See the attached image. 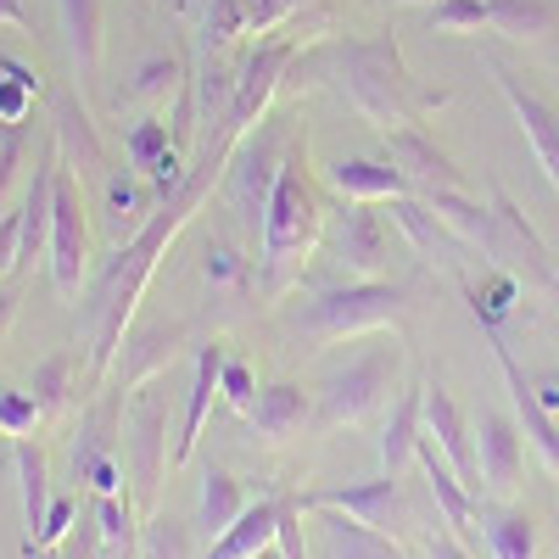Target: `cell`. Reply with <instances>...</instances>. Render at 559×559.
Returning <instances> with one entry per match:
<instances>
[{
  "label": "cell",
  "mask_w": 559,
  "mask_h": 559,
  "mask_svg": "<svg viewBox=\"0 0 559 559\" xmlns=\"http://www.w3.org/2000/svg\"><path fill=\"white\" fill-rule=\"evenodd\" d=\"M302 498L297 492H280V537H274V548L286 554V559H308V548H302Z\"/></svg>",
  "instance_id": "41"
},
{
  "label": "cell",
  "mask_w": 559,
  "mask_h": 559,
  "mask_svg": "<svg viewBox=\"0 0 559 559\" xmlns=\"http://www.w3.org/2000/svg\"><path fill=\"white\" fill-rule=\"evenodd\" d=\"M492 7V34L503 39H543L559 23V0H487Z\"/></svg>",
  "instance_id": "29"
},
{
  "label": "cell",
  "mask_w": 559,
  "mask_h": 559,
  "mask_svg": "<svg viewBox=\"0 0 559 559\" xmlns=\"http://www.w3.org/2000/svg\"><path fill=\"white\" fill-rule=\"evenodd\" d=\"M39 419L45 414H39V403L28 392H7V386H0V431H7V437H28Z\"/></svg>",
  "instance_id": "42"
},
{
  "label": "cell",
  "mask_w": 559,
  "mask_h": 559,
  "mask_svg": "<svg viewBox=\"0 0 559 559\" xmlns=\"http://www.w3.org/2000/svg\"><path fill=\"white\" fill-rule=\"evenodd\" d=\"M45 258H51V280H57L62 302H79L84 269H90V224H84V191L68 163L57 168V213H51V247H45Z\"/></svg>",
  "instance_id": "7"
},
{
  "label": "cell",
  "mask_w": 559,
  "mask_h": 559,
  "mask_svg": "<svg viewBox=\"0 0 559 559\" xmlns=\"http://www.w3.org/2000/svg\"><path fill=\"white\" fill-rule=\"evenodd\" d=\"M247 426L263 437V442H292L302 426H308V392L297 381H274L258 392V403L247 408Z\"/></svg>",
  "instance_id": "25"
},
{
  "label": "cell",
  "mask_w": 559,
  "mask_h": 559,
  "mask_svg": "<svg viewBox=\"0 0 559 559\" xmlns=\"http://www.w3.org/2000/svg\"><path fill=\"white\" fill-rule=\"evenodd\" d=\"M336 263L353 280H381V269H386V224H381L376 202H347V213L336 224Z\"/></svg>",
  "instance_id": "16"
},
{
  "label": "cell",
  "mask_w": 559,
  "mask_h": 559,
  "mask_svg": "<svg viewBox=\"0 0 559 559\" xmlns=\"http://www.w3.org/2000/svg\"><path fill=\"white\" fill-rule=\"evenodd\" d=\"M397 364H403L397 347H369V353H358L353 364L331 369L324 397H319V431H342V426H358V419L376 414V408L392 397Z\"/></svg>",
  "instance_id": "5"
},
{
  "label": "cell",
  "mask_w": 559,
  "mask_h": 559,
  "mask_svg": "<svg viewBox=\"0 0 559 559\" xmlns=\"http://www.w3.org/2000/svg\"><path fill=\"white\" fill-rule=\"evenodd\" d=\"M258 559H286V554H280V548H263V554H258Z\"/></svg>",
  "instance_id": "55"
},
{
  "label": "cell",
  "mask_w": 559,
  "mask_h": 559,
  "mask_svg": "<svg viewBox=\"0 0 559 559\" xmlns=\"http://www.w3.org/2000/svg\"><path fill=\"white\" fill-rule=\"evenodd\" d=\"M319 73L336 84V96L364 118L376 123L381 134L386 129H403V123H419L431 107H442V96H419L408 68H403V51H397V34H376V39H336L319 51Z\"/></svg>",
  "instance_id": "1"
},
{
  "label": "cell",
  "mask_w": 559,
  "mask_h": 559,
  "mask_svg": "<svg viewBox=\"0 0 559 559\" xmlns=\"http://www.w3.org/2000/svg\"><path fill=\"white\" fill-rule=\"evenodd\" d=\"M492 28L487 0H437L431 7V34H481Z\"/></svg>",
  "instance_id": "38"
},
{
  "label": "cell",
  "mask_w": 559,
  "mask_h": 559,
  "mask_svg": "<svg viewBox=\"0 0 559 559\" xmlns=\"http://www.w3.org/2000/svg\"><path fill=\"white\" fill-rule=\"evenodd\" d=\"M90 515H96V532H102V554H134V515H129V498H96L90 503Z\"/></svg>",
  "instance_id": "36"
},
{
  "label": "cell",
  "mask_w": 559,
  "mask_h": 559,
  "mask_svg": "<svg viewBox=\"0 0 559 559\" xmlns=\"http://www.w3.org/2000/svg\"><path fill=\"white\" fill-rule=\"evenodd\" d=\"M45 96V84L34 68H23L17 57H0V129L28 123V107Z\"/></svg>",
  "instance_id": "32"
},
{
  "label": "cell",
  "mask_w": 559,
  "mask_h": 559,
  "mask_svg": "<svg viewBox=\"0 0 559 559\" xmlns=\"http://www.w3.org/2000/svg\"><path fill=\"white\" fill-rule=\"evenodd\" d=\"M179 342H185V324H152V331H140L134 342H123L118 364H112V376L102 386H118V392H134V386H146L157 381L163 369L179 358ZM96 386V392H102Z\"/></svg>",
  "instance_id": "17"
},
{
  "label": "cell",
  "mask_w": 559,
  "mask_h": 559,
  "mask_svg": "<svg viewBox=\"0 0 559 559\" xmlns=\"http://www.w3.org/2000/svg\"><path fill=\"white\" fill-rule=\"evenodd\" d=\"M0 23H12V28H34L28 0H0Z\"/></svg>",
  "instance_id": "50"
},
{
  "label": "cell",
  "mask_w": 559,
  "mask_h": 559,
  "mask_svg": "<svg viewBox=\"0 0 559 559\" xmlns=\"http://www.w3.org/2000/svg\"><path fill=\"white\" fill-rule=\"evenodd\" d=\"M459 292H464V302H471V313H476V324H487V331H498V324L515 313V302H521V286H515V274H492L487 286H464L459 280Z\"/></svg>",
  "instance_id": "35"
},
{
  "label": "cell",
  "mask_w": 559,
  "mask_h": 559,
  "mask_svg": "<svg viewBox=\"0 0 559 559\" xmlns=\"http://www.w3.org/2000/svg\"><path fill=\"white\" fill-rule=\"evenodd\" d=\"M107 207H112V229H118V247L134 236L140 224H146L152 213H140V191L123 179V174H107Z\"/></svg>",
  "instance_id": "39"
},
{
  "label": "cell",
  "mask_w": 559,
  "mask_h": 559,
  "mask_svg": "<svg viewBox=\"0 0 559 559\" xmlns=\"http://www.w3.org/2000/svg\"><path fill=\"white\" fill-rule=\"evenodd\" d=\"M487 68H492V79H498V90H503L509 112H515V123H521V134H526L537 168L548 174V185L559 191V107L543 96V90H532L515 68H503L498 57H487Z\"/></svg>",
  "instance_id": "10"
},
{
  "label": "cell",
  "mask_w": 559,
  "mask_h": 559,
  "mask_svg": "<svg viewBox=\"0 0 559 559\" xmlns=\"http://www.w3.org/2000/svg\"><path fill=\"white\" fill-rule=\"evenodd\" d=\"M79 347H57L45 364H34V376H28V397L39 403V414H62L73 403V376H79Z\"/></svg>",
  "instance_id": "28"
},
{
  "label": "cell",
  "mask_w": 559,
  "mask_h": 559,
  "mask_svg": "<svg viewBox=\"0 0 559 559\" xmlns=\"http://www.w3.org/2000/svg\"><path fill=\"white\" fill-rule=\"evenodd\" d=\"M302 7H313V0H247V28L252 34H274L286 17H297Z\"/></svg>",
  "instance_id": "44"
},
{
  "label": "cell",
  "mask_w": 559,
  "mask_h": 559,
  "mask_svg": "<svg viewBox=\"0 0 559 559\" xmlns=\"http://www.w3.org/2000/svg\"><path fill=\"white\" fill-rule=\"evenodd\" d=\"M179 84H185V68L174 57H146V62L134 68V84L123 90V96L129 102H163L168 90H179Z\"/></svg>",
  "instance_id": "37"
},
{
  "label": "cell",
  "mask_w": 559,
  "mask_h": 559,
  "mask_svg": "<svg viewBox=\"0 0 559 559\" xmlns=\"http://www.w3.org/2000/svg\"><path fill=\"white\" fill-rule=\"evenodd\" d=\"M236 269H241V258H236V252H229V247H213V241H207V280H229Z\"/></svg>",
  "instance_id": "48"
},
{
  "label": "cell",
  "mask_w": 559,
  "mask_h": 559,
  "mask_svg": "<svg viewBox=\"0 0 559 559\" xmlns=\"http://www.w3.org/2000/svg\"><path fill=\"white\" fill-rule=\"evenodd\" d=\"M123 453H129V471L140 498H157L163 471H174V448H168V386L146 381V392L134 397L129 419H123Z\"/></svg>",
  "instance_id": "6"
},
{
  "label": "cell",
  "mask_w": 559,
  "mask_h": 559,
  "mask_svg": "<svg viewBox=\"0 0 559 559\" xmlns=\"http://www.w3.org/2000/svg\"><path fill=\"white\" fill-rule=\"evenodd\" d=\"M84 481H90V492H96V498H129V487H123V459H118V453L102 459Z\"/></svg>",
  "instance_id": "46"
},
{
  "label": "cell",
  "mask_w": 559,
  "mask_h": 559,
  "mask_svg": "<svg viewBox=\"0 0 559 559\" xmlns=\"http://www.w3.org/2000/svg\"><path fill=\"white\" fill-rule=\"evenodd\" d=\"M12 319H17V292H0V342H7Z\"/></svg>",
  "instance_id": "51"
},
{
  "label": "cell",
  "mask_w": 559,
  "mask_h": 559,
  "mask_svg": "<svg viewBox=\"0 0 559 559\" xmlns=\"http://www.w3.org/2000/svg\"><path fill=\"white\" fill-rule=\"evenodd\" d=\"M17 258H23V207L0 213V274H17Z\"/></svg>",
  "instance_id": "45"
},
{
  "label": "cell",
  "mask_w": 559,
  "mask_h": 559,
  "mask_svg": "<svg viewBox=\"0 0 559 559\" xmlns=\"http://www.w3.org/2000/svg\"><path fill=\"white\" fill-rule=\"evenodd\" d=\"M241 509H247V492H241L236 476H224V471H207V476H202V521H197V526L207 532V543H213L224 526H236Z\"/></svg>",
  "instance_id": "31"
},
{
  "label": "cell",
  "mask_w": 559,
  "mask_h": 559,
  "mask_svg": "<svg viewBox=\"0 0 559 559\" xmlns=\"http://www.w3.org/2000/svg\"><path fill=\"white\" fill-rule=\"evenodd\" d=\"M51 140H57L62 163H68L79 179L107 168V146H102L96 123H90V107H84L79 90H57V96H51Z\"/></svg>",
  "instance_id": "15"
},
{
  "label": "cell",
  "mask_w": 559,
  "mask_h": 559,
  "mask_svg": "<svg viewBox=\"0 0 559 559\" xmlns=\"http://www.w3.org/2000/svg\"><path fill=\"white\" fill-rule=\"evenodd\" d=\"M324 236V202H319V185L308 174V140H292L286 163H280V179L269 191V213H263V269H269V292L280 286V269L302 263Z\"/></svg>",
  "instance_id": "2"
},
{
  "label": "cell",
  "mask_w": 559,
  "mask_h": 559,
  "mask_svg": "<svg viewBox=\"0 0 559 559\" xmlns=\"http://www.w3.org/2000/svg\"><path fill=\"white\" fill-rule=\"evenodd\" d=\"M419 437H426V386L403 392L392 419H386V437H381V471L386 476H403V464L414 459Z\"/></svg>",
  "instance_id": "26"
},
{
  "label": "cell",
  "mask_w": 559,
  "mask_h": 559,
  "mask_svg": "<svg viewBox=\"0 0 559 559\" xmlns=\"http://www.w3.org/2000/svg\"><path fill=\"white\" fill-rule=\"evenodd\" d=\"M247 28V0H207V7L197 12V45L202 51H229Z\"/></svg>",
  "instance_id": "34"
},
{
  "label": "cell",
  "mask_w": 559,
  "mask_h": 559,
  "mask_svg": "<svg viewBox=\"0 0 559 559\" xmlns=\"http://www.w3.org/2000/svg\"><path fill=\"white\" fill-rule=\"evenodd\" d=\"M258 376H252V364H241V358H224V369H218V397L236 408V414H247L252 403H258Z\"/></svg>",
  "instance_id": "40"
},
{
  "label": "cell",
  "mask_w": 559,
  "mask_h": 559,
  "mask_svg": "<svg viewBox=\"0 0 559 559\" xmlns=\"http://www.w3.org/2000/svg\"><path fill=\"white\" fill-rule=\"evenodd\" d=\"M39 559H73V554H57V548H45V554H39Z\"/></svg>",
  "instance_id": "54"
},
{
  "label": "cell",
  "mask_w": 559,
  "mask_h": 559,
  "mask_svg": "<svg viewBox=\"0 0 559 559\" xmlns=\"http://www.w3.org/2000/svg\"><path fill=\"white\" fill-rule=\"evenodd\" d=\"M274 537H280V492L247 503V509H241V521H236V526H224V532L207 543L202 559H258L263 548H274Z\"/></svg>",
  "instance_id": "22"
},
{
  "label": "cell",
  "mask_w": 559,
  "mask_h": 559,
  "mask_svg": "<svg viewBox=\"0 0 559 559\" xmlns=\"http://www.w3.org/2000/svg\"><path fill=\"white\" fill-rule=\"evenodd\" d=\"M123 157H129V168L134 174H157V163H168L174 157V129L163 123V118H140V123H129V134H123ZM185 157V152H179Z\"/></svg>",
  "instance_id": "33"
},
{
  "label": "cell",
  "mask_w": 559,
  "mask_h": 559,
  "mask_svg": "<svg viewBox=\"0 0 559 559\" xmlns=\"http://www.w3.org/2000/svg\"><path fill=\"white\" fill-rule=\"evenodd\" d=\"M392 7H437V0H392Z\"/></svg>",
  "instance_id": "53"
},
{
  "label": "cell",
  "mask_w": 559,
  "mask_h": 559,
  "mask_svg": "<svg viewBox=\"0 0 559 559\" xmlns=\"http://www.w3.org/2000/svg\"><path fill=\"white\" fill-rule=\"evenodd\" d=\"M397 319H403V286H392V280H347V286L313 292L297 308V331L308 342H347Z\"/></svg>",
  "instance_id": "3"
},
{
  "label": "cell",
  "mask_w": 559,
  "mask_h": 559,
  "mask_svg": "<svg viewBox=\"0 0 559 559\" xmlns=\"http://www.w3.org/2000/svg\"><path fill=\"white\" fill-rule=\"evenodd\" d=\"M168 7H174V12H179V17H197V12H202V7H207V0H168Z\"/></svg>",
  "instance_id": "52"
},
{
  "label": "cell",
  "mask_w": 559,
  "mask_h": 559,
  "mask_svg": "<svg viewBox=\"0 0 559 559\" xmlns=\"http://www.w3.org/2000/svg\"><path fill=\"white\" fill-rule=\"evenodd\" d=\"M526 431L509 414L481 408L476 414V464H481V498H515L526 471Z\"/></svg>",
  "instance_id": "11"
},
{
  "label": "cell",
  "mask_w": 559,
  "mask_h": 559,
  "mask_svg": "<svg viewBox=\"0 0 559 559\" xmlns=\"http://www.w3.org/2000/svg\"><path fill=\"white\" fill-rule=\"evenodd\" d=\"M286 129L280 123H258L236 140V152H229L224 163V191H229V207L241 213V224L252 229V236H263V213H269V191L280 179V163H286Z\"/></svg>",
  "instance_id": "4"
},
{
  "label": "cell",
  "mask_w": 559,
  "mask_h": 559,
  "mask_svg": "<svg viewBox=\"0 0 559 559\" xmlns=\"http://www.w3.org/2000/svg\"><path fill=\"white\" fill-rule=\"evenodd\" d=\"M62 12V39L73 57V90L90 96V84L102 73V28H107V0H57Z\"/></svg>",
  "instance_id": "18"
},
{
  "label": "cell",
  "mask_w": 559,
  "mask_h": 559,
  "mask_svg": "<svg viewBox=\"0 0 559 559\" xmlns=\"http://www.w3.org/2000/svg\"><path fill=\"white\" fill-rule=\"evenodd\" d=\"M426 559H471V548H464L453 532H431L426 537Z\"/></svg>",
  "instance_id": "47"
},
{
  "label": "cell",
  "mask_w": 559,
  "mask_h": 559,
  "mask_svg": "<svg viewBox=\"0 0 559 559\" xmlns=\"http://www.w3.org/2000/svg\"><path fill=\"white\" fill-rule=\"evenodd\" d=\"M481 336H487V347H492V358H498V369H503V386H509V403H515V414H521L526 442H532V448H537V459L548 464V476H559V426H554V414L543 408L537 386L521 376V364H515V353L503 347V336H498V331H487V324H481Z\"/></svg>",
  "instance_id": "13"
},
{
  "label": "cell",
  "mask_w": 559,
  "mask_h": 559,
  "mask_svg": "<svg viewBox=\"0 0 559 559\" xmlns=\"http://www.w3.org/2000/svg\"><path fill=\"white\" fill-rule=\"evenodd\" d=\"M28 157V129L12 123V129H0V207H7V191H12V179Z\"/></svg>",
  "instance_id": "43"
},
{
  "label": "cell",
  "mask_w": 559,
  "mask_h": 559,
  "mask_svg": "<svg viewBox=\"0 0 559 559\" xmlns=\"http://www.w3.org/2000/svg\"><path fill=\"white\" fill-rule=\"evenodd\" d=\"M386 157L408 174L414 185V197L419 191H437V185H464V174L448 163V152H437V140L419 129V123H403V129H386Z\"/></svg>",
  "instance_id": "19"
},
{
  "label": "cell",
  "mask_w": 559,
  "mask_h": 559,
  "mask_svg": "<svg viewBox=\"0 0 559 559\" xmlns=\"http://www.w3.org/2000/svg\"><path fill=\"white\" fill-rule=\"evenodd\" d=\"M12 464H17V492H23V526L28 537H39L45 509H51V464H45V448L34 437H17Z\"/></svg>",
  "instance_id": "27"
},
{
  "label": "cell",
  "mask_w": 559,
  "mask_h": 559,
  "mask_svg": "<svg viewBox=\"0 0 559 559\" xmlns=\"http://www.w3.org/2000/svg\"><path fill=\"white\" fill-rule=\"evenodd\" d=\"M224 358L229 353L218 342L197 347V358H191V386H185V414H179V431H174V471H185L191 453H197V442H202V426H207V414L218 403V369H224Z\"/></svg>",
  "instance_id": "14"
},
{
  "label": "cell",
  "mask_w": 559,
  "mask_h": 559,
  "mask_svg": "<svg viewBox=\"0 0 559 559\" xmlns=\"http://www.w3.org/2000/svg\"><path fill=\"white\" fill-rule=\"evenodd\" d=\"M386 213H392V224L403 229V236H408V247L419 252V258H426V263H453V247H464L459 236H453V229L437 218V207L426 202V197H392L386 202Z\"/></svg>",
  "instance_id": "23"
},
{
  "label": "cell",
  "mask_w": 559,
  "mask_h": 559,
  "mask_svg": "<svg viewBox=\"0 0 559 559\" xmlns=\"http://www.w3.org/2000/svg\"><path fill=\"white\" fill-rule=\"evenodd\" d=\"M313 526H319V543H324V559H408L403 537H386L376 526H364L342 509H308Z\"/></svg>",
  "instance_id": "20"
},
{
  "label": "cell",
  "mask_w": 559,
  "mask_h": 559,
  "mask_svg": "<svg viewBox=\"0 0 559 559\" xmlns=\"http://www.w3.org/2000/svg\"><path fill=\"white\" fill-rule=\"evenodd\" d=\"M532 386H537L543 408H548V414H559V364H554V369H543V376H537Z\"/></svg>",
  "instance_id": "49"
},
{
  "label": "cell",
  "mask_w": 559,
  "mask_h": 559,
  "mask_svg": "<svg viewBox=\"0 0 559 559\" xmlns=\"http://www.w3.org/2000/svg\"><path fill=\"white\" fill-rule=\"evenodd\" d=\"M134 559H197L191 526H185L179 515H168V509H157V515H146V526H140V537H134Z\"/></svg>",
  "instance_id": "30"
},
{
  "label": "cell",
  "mask_w": 559,
  "mask_h": 559,
  "mask_svg": "<svg viewBox=\"0 0 559 559\" xmlns=\"http://www.w3.org/2000/svg\"><path fill=\"white\" fill-rule=\"evenodd\" d=\"M426 437L437 442V453L459 471V481L481 498V464H476V426L464 419V408L453 403V392L442 381H426Z\"/></svg>",
  "instance_id": "12"
},
{
  "label": "cell",
  "mask_w": 559,
  "mask_h": 559,
  "mask_svg": "<svg viewBox=\"0 0 559 559\" xmlns=\"http://www.w3.org/2000/svg\"><path fill=\"white\" fill-rule=\"evenodd\" d=\"M487 258H492L503 274L526 280V286L559 292V274H554V263H548L543 236L526 224V213H521L515 202H509L503 191H492V247H487Z\"/></svg>",
  "instance_id": "8"
},
{
  "label": "cell",
  "mask_w": 559,
  "mask_h": 559,
  "mask_svg": "<svg viewBox=\"0 0 559 559\" xmlns=\"http://www.w3.org/2000/svg\"><path fill=\"white\" fill-rule=\"evenodd\" d=\"M476 526H481L492 559H537V526H532L526 509H515L509 498H481Z\"/></svg>",
  "instance_id": "24"
},
{
  "label": "cell",
  "mask_w": 559,
  "mask_h": 559,
  "mask_svg": "<svg viewBox=\"0 0 559 559\" xmlns=\"http://www.w3.org/2000/svg\"><path fill=\"white\" fill-rule=\"evenodd\" d=\"M302 509H342V515L376 526L386 537H403L414 526L408 498H403L397 476H386V471L376 481H353V487H313V492H302Z\"/></svg>",
  "instance_id": "9"
},
{
  "label": "cell",
  "mask_w": 559,
  "mask_h": 559,
  "mask_svg": "<svg viewBox=\"0 0 559 559\" xmlns=\"http://www.w3.org/2000/svg\"><path fill=\"white\" fill-rule=\"evenodd\" d=\"M324 179H331V191L347 197V202H392V197L414 191L408 174L392 157H336L324 168Z\"/></svg>",
  "instance_id": "21"
}]
</instances>
